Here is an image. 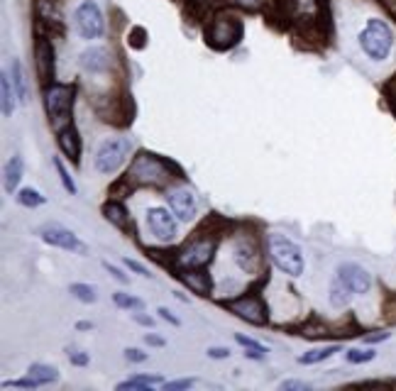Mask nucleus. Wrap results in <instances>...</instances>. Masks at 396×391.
<instances>
[{
  "instance_id": "f257e3e1",
  "label": "nucleus",
  "mask_w": 396,
  "mask_h": 391,
  "mask_svg": "<svg viewBox=\"0 0 396 391\" xmlns=\"http://www.w3.org/2000/svg\"><path fill=\"white\" fill-rule=\"evenodd\" d=\"M169 166L172 164L161 161L159 157L139 152L132 164H130L125 181L132 183V186H164V183L172 179L169 177Z\"/></svg>"
},
{
  "instance_id": "f03ea898",
  "label": "nucleus",
  "mask_w": 396,
  "mask_h": 391,
  "mask_svg": "<svg viewBox=\"0 0 396 391\" xmlns=\"http://www.w3.org/2000/svg\"><path fill=\"white\" fill-rule=\"evenodd\" d=\"M267 252L272 257V262L289 277H301L306 269L304 254H301V247L294 240H289L286 235H279V232H269L267 235Z\"/></svg>"
},
{
  "instance_id": "7ed1b4c3",
  "label": "nucleus",
  "mask_w": 396,
  "mask_h": 391,
  "mask_svg": "<svg viewBox=\"0 0 396 391\" xmlns=\"http://www.w3.org/2000/svg\"><path fill=\"white\" fill-rule=\"evenodd\" d=\"M242 32H245V27H242L240 17L228 10H220L215 12L208 30H206V42L223 52V49H232L235 44H240Z\"/></svg>"
},
{
  "instance_id": "20e7f679",
  "label": "nucleus",
  "mask_w": 396,
  "mask_h": 391,
  "mask_svg": "<svg viewBox=\"0 0 396 391\" xmlns=\"http://www.w3.org/2000/svg\"><path fill=\"white\" fill-rule=\"evenodd\" d=\"M359 47H362V52L372 61H384L391 54V49H394V32H391V27L384 20H379V17L367 20L364 30L359 32Z\"/></svg>"
},
{
  "instance_id": "39448f33",
  "label": "nucleus",
  "mask_w": 396,
  "mask_h": 391,
  "mask_svg": "<svg viewBox=\"0 0 396 391\" xmlns=\"http://www.w3.org/2000/svg\"><path fill=\"white\" fill-rule=\"evenodd\" d=\"M215 247L218 240L215 237H193L191 242L181 247V252L177 254V262L184 269H193V267H206V264L213 259Z\"/></svg>"
},
{
  "instance_id": "423d86ee",
  "label": "nucleus",
  "mask_w": 396,
  "mask_h": 391,
  "mask_svg": "<svg viewBox=\"0 0 396 391\" xmlns=\"http://www.w3.org/2000/svg\"><path fill=\"white\" fill-rule=\"evenodd\" d=\"M130 147L132 145H130L128 137H118V139H108V142H103L101 150H98V154H96V169L101 174L118 172L120 164L128 159Z\"/></svg>"
},
{
  "instance_id": "0eeeda50",
  "label": "nucleus",
  "mask_w": 396,
  "mask_h": 391,
  "mask_svg": "<svg viewBox=\"0 0 396 391\" xmlns=\"http://www.w3.org/2000/svg\"><path fill=\"white\" fill-rule=\"evenodd\" d=\"M44 106H47L52 123L66 120L71 115V108H74V88L64 86V83H52L44 91Z\"/></svg>"
},
{
  "instance_id": "6e6552de",
  "label": "nucleus",
  "mask_w": 396,
  "mask_h": 391,
  "mask_svg": "<svg viewBox=\"0 0 396 391\" xmlns=\"http://www.w3.org/2000/svg\"><path fill=\"white\" fill-rule=\"evenodd\" d=\"M76 30H79V34L83 39H96L103 34V30H106V22H103V12L101 8L93 3V0H86V3H81L79 8H76Z\"/></svg>"
},
{
  "instance_id": "1a4fd4ad",
  "label": "nucleus",
  "mask_w": 396,
  "mask_h": 391,
  "mask_svg": "<svg viewBox=\"0 0 396 391\" xmlns=\"http://www.w3.org/2000/svg\"><path fill=\"white\" fill-rule=\"evenodd\" d=\"M37 235L52 247H61V250H69V252H86V247L81 245L79 237L61 223H44V225L37 228Z\"/></svg>"
},
{
  "instance_id": "9d476101",
  "label": "nucleus",
  "mask_w": 396,
  "mask_h": 391,
  "mask_svg": "<svg viewBox=\"0 0 396 391\" xmlns=\"http://www.w3.org/2000/svg\"><path fill=\"white\" fill-rule=\"evenodd\" d=\"M228 308H230L232 313H237L242 321L255 323V325H264V323L269 321L267 305H264V301L259 299V296H242V299L237 301H230Z\"/></svg>"
},
{
  "instance_id": "9b49d317",
  "label": "nucleus",
  "mask_w": 396,
  "mask_h": 391,
  "mask_svg": "<svg viewBox=\"0 0 396 391\" xmlns=\"http://www.w3.org/2000/svg\"><path fill=\"white\" fill-rule=\"evenodd\" d=\"M166 201H169V208H172V213L177 215L179 220H184V223H188V220L196 218V196H193L191 188L181 186V188H172V191L166 193Z\"/></svg>"
},
{
  "instance_id": "f8f14e48",
  "label": "nucleus",
  "mask_w": 396,
  "mask_h": 391,
  "mask_svg": "<svg viewBox=\"0 0 396 391\" xmlns=\"http://www.w3.org/2000/svg\"><path fill=\"white\" fill-rule=\"evenodd\" d=\"M147 228L150 232L161 242H172L177 237V220L164 208H150L147 210Z\"/></svg>"
},
{
  "instance_id": "ddd939ff",
  "label": "nucleus",
  "mask_w": 396,
  "mask_h": 391,
  "mask_svg": "<svg viewBox=\"0 0 396 391\" xmlns=\"http://www.w3.org/2000/svg\"><path fill=\"white\" fill-rule=\"evenodd\" d=\"M337 277L343 279L345 284H348L355 294H367V291L372 289L370 272H367L364 267H359V264H355V262L340 264V267H337Z\"/></svg>"
},
{
  "instance_id": "4468645a",
  "label": "nucleus",
  "mask_w": 396,
  "mask_h": 391,
  "mask_svg": "<svg viewBox=\"0 0 396 391\" xmlns=\"http://www.w3.org/2000/svg\"><path fill=\"white\" fill-rule=\"evenodd\" d=\"M34 64H37L39 81H52L54 79V47L44 37H37L34 42Z\"/></svg>"
},
{
  "instance_id": "2eb2a0df",
  "label": "nucleus",
  "mask_w": 396,
  "mask_h": 391,
  "mask_svg": "<svg viewBox=\"0 0 396 391\" xmlns=\"http://www.w3.org/2000/svg\"><path fill=\"white\" fill-rule=\"evenodd\" d=\"M81 66L91 74H103V71L110 69V54H108L106 47H91L79 57Z\"/></svg>"
},
{
  "instance_id": "dca6fc26",
  "label": "nucleus",
  "mask_w": 396,
  "mask_h": 391,
  "mask_svg": "<svg viewBox=\"0 0 396 391\" xmlns=\"http://www.w3.org/2000/svg\"><path fill=\"white\" fill-rule=\"evenodd\" d=\"M179 279H181L193 294H198V296L210 294V277H208V272H204V267L184 269V272L179 274Z\"/></svg>"
},
{
  "instance_id": "f3484780",
  "label": "nucleus",
  "mask_w": 396,
  "mask_h": 391,
  "mask_svg": "<svg viewBox=\"0 0 396 391\" xmlns=\"http://www.w3.org/2000/svg\"><path fill=\"white\" fill-rule=\"evenodd\" d=\"M59 147L71 161L81 159V137H79V130H76L74 125H66V128L59 130Z\"/></svg>"
},
{
  "instance_id": "a211bd4d",
  "label": "nucleus",
  "mask_w": 396,
  "mask_h": 391,
  "mask_svg": "<svg viewBox=\"0 0 396 391\" xmlns=\"http://www.w3.org/2000/svg\"><path fill=\"white\" fill-rule=\"evenodd\" d=\"M235 262L240 264L242 272L252 274V272H257L262 257H259V252L252 245H247V242H240V245L235 247Z\"/></svg>"
},
{
  "instance_id": "6ab92c4d",
  "label": "nucleus",
  "mask_w": 396,
  "mask_h": 391,
  "mask_svg": "<svg viewBox=\"0 0 396 391\" xmlns=\"http://www.w3.org/2000/svg\"><path fill=\"white\" fill-rule=\"evenodd\" d=\"M103 215L110 220L112 225L120 228V230H125V232H130V228H132L128 210H125V205L118 203V201H108V203L103 205Z\"/></svg>"
},
{
  "instance_id": "aec40b11",
  "label": "nucleus",
  "mask_w": 396,
  "mask_h": 391,
  "mask_svg": "<svg viewBox=\"0 0 396 391\" xmlns=\"http://www.w3.org/2000/svg\"><path fill=\"white\" fill-rule=\"evenodd\" d=\"M355 291L350 289L348 284H345L343 279L335 277L333 279V284H330V305H335V308H345V305H350V299H353Z\"/></svg>"
},
{
  "instance_id": "412c9836",
  "label": "nucleus",
  "mask_w": 396,
  "mask_h": 391,
  "mask_svg": "<svg viewBox=\"0 0 396 391\" xmlns=\"http://www.w3.org/2000/svg\"><path fill=\"white\" fill-rule=\"evenodd\" d=\"M10 76H12V88H15L17 98L20 103L25 106L30 101V86H27V76H25V69L17 59H12V66H10Z\"/></svg>"
},
{
  "instance_id": "4be33fe9",
  "label": "nucleus",
  "mask_w": 396,
  "mask_h": 391,
  "mask_svg": "<svg viewBox=\"0 0 396 391\" xmlns=\"http://www.w3.org/2000/svg\"><path fill=\"white\" fill-rule=\"evenodd\" d=\"M20 179H22V159L20 157H12L6 166V191L8 193L15 191L17 183H20Z\"/></svg>"
},
{
  "instance_id": "5701e85b",
  "label": "nucleus",
  "mask_w": 396,
  "mask_h": 391,
  "mask_svg": "<svg viewBox=\"0 0 396 391\" xmlns=\"http://www.w3.org/2000/svg\"><path fill=\"white\" fill-rule=\"evenodd\" d=\"M27 374L32 377V379L37 381L39 386H42V384H52V381L59 379V372L54 370V367H49V365H32L30 370H27Z\"/></svg>"
},
{
  "instance_id": "b1692460",
  "label": "nucleus",
  "mask_w": 396,
  "mask_h": 391,
  "mask_svg": "<svg viewBox=\"0 0 396 391\" xmlns=\"http://www.w3.org/2000/svg\"><path fill=\"white\" fill-rule=\"evenodd\" d=\"M337 350H340V348H337V345H328V348L310 350V352L301 354V357H299V362H301V365H316V362H323V359L333 357V354H335Z\"/></svg>"
},
{
  "instance_id": "393cba45",
  "label": "nucleus",
  "mask_w": 396,
  "mask_h": 391,
  "mask_svg": "<svg viewBox=\"0 0 396 391\" xmlns=\"http://www.w3.org/2000/svg\"><path fill=\"white\" fill-rule=\"evenodd\" d=\"M159 377H150V374H137V377H130L128 381H120L118 384V391H125V389H147L152 384H159Z\"/></svg>"
},
{
  "instance_id": "a878e982",
  "label": "nucleus",
  "mask_w": 396,
  "mask_h": 391,
  "mask_svg": "<svg viewBox=\"0 0 396 391\" xmlns=\"http://www.w3.org/2000/svg\"><path fill=\"white\" fill-rule=\"evenodd\" d=\"M17 203L25 205V208H37V205L44 203V196L39 191H34V188H22L17 193Z\"/></svg>"
},
{
  "instance_id": "bb28decb",
  "label": "nucleus",
  "mask_w": 396,
  "mask_h": 391,
  "mask_svg": "<svg viewBox=\"0 0 396 391\" xmlns=\"http://www.w3.org/2000/svg\"><path fill=\"white\" fill-rule=\"evenodd\" d=\"M235 340L237 343L242 345V348L247 350V357H252V359H262L264 357V352H267V350L262 348V345L257 343V340H252V338H245V335H235Z\"/></svg>"
},
{
  "instance_id": "cd10ccee",
  "label": "nucleus",
  "mask_w": 396,
  "mask_h": 391,
  "mask_svg": "<svg viewBox=\"0 0 396 391\" xmlns=\"http://www.w3.org/2000/svg\"><path fill=\"white\" fill-rule=\"evenodd\" d=\"M0 88H3V115L10 118L12 115V88H10V76L3 74L0 79Z\"/></svg>"
},
{
  "instance_id": "c85d7f7f",
  "label": "nucleus",
  "mask_w": 396,
  "mask_h": 391,
  "mask_svg": "<svg viewBox=\"0 0 396 391\" xmlns=\"http://www.w3.org/2000/svg\"><path fill=\"white\" fill-rule=\"evenodd\" d=\"M71 296L79 301H83V303H93L96 301V289L88 284H71Z\"/></svg>"
},
{
  "instance_id": "c756f323",
  "label": "nucleus",
  "mask_w": 396,
  "mask_h": 391,
  "mask_svg": "<svg viewBox=\"0 0 396 391\" xmlns=\"http://www.w3.org/2000/svg\"><path fill=\"white\" fill-rule=\"evenodd\" d=\"M345 357H348V362H353V365H362V362L375 359V352H372V350H350Z\"/></svg>"
},
{
  "instance_id": "7c9ffc66",
  "label": "nucleus",
  "mask_w": 396,
  "mask_h": 391,
  "mask_svg": "<svg viewBox=\"0 0 396 391\" xmlns=\"http://www.w3.org/2000/svg\"><path fill=\"white\" fill-rule=\"evenodd\" d=\"M54 166H57V172H59V179H61V183H64V188L71 193V196H74V193H76V183H74V179L69 177V172L64 169V164H61L59 159H54Z\"/></svg>"
},
{
  "instance_id": "2f4dec72",
  "label": "nucleus",
  "mask_w": 396,
  "mask_h": 391,
  "mask_svg": "<svg viewBox=\"0 0 396 391\" xmlns=\"http://www.w3.org/2000/svg\"><path fill=\"white\" fill-rule=\"evenodd\" d=\"M112 299H115V305H120V308H142V301L135 299V296L115 294V296H112Z\"/></svg>"
},
{
  "instance_id": "473e14b6",
  "label": "nucleus",
  "mask_w": 396,
  "mask_h": 391,
  "mask_svg": "<svg viewBox=\"0 0 396 391\" xmlns=\"http://www.w3.org/2000/svg\"><path fill=\"white\" fill-rule=\"evenodd\" d=\"M145 37H147L145 30H142V27H135L132 32H130L128 44H130L132 49H145Z\"/></svg>"
},
{
  "instance_id": "72a5a7b5",
  "label": "nucleus",
  "mask_w": 396,
  "mask_h": 391,
  "mask_svg": "<svg viewBox=\"0 0 396 391\" xmlns=\"http://www.w3.org/2000/svg\"><path fill=\"white\" fill-rule=\"evenodd\" d=\"M279 389H281V391H308V384H304V381H296V379H289V381H281V384H279Z\"/></svg>"
},
{
  "instance_id": "f704fd0d",
  "label": "nucleus",
  "mask_w": 396,
  "mask_h": 391,
  "mask_svg": "<svg viewBox=\"0 0 396 391\" xmlns=\"http://www.w3.org/2000/svg\"><path fill=\"white\" fill-rule=\"evenodd\" d=\"M3 386H15V389H37V381L30 377V379H17V381H6Z\"/></svg>"
},
{
  "instance_id": "c9c22d12",
  "label": "nucleus",
  "mask_w": 396,
  "mask_h": 391,
  "mask_svg": "<svg viewBox=\"0 0 396 391\" xmlns=\"http://www.w3.org/2000/svg\"><path fill=\"white\" fill-rule=\"evenodd\" d=\"M125 267H128V269H132L135 274H139V277H145V279H150V277H152V274L147 272V269L142 267V264H139V262H135V259H130V257H125Z\"/></svg>"
},
{
  "instance_id": "e433bc0d",
  "label": "nucleus",
  "mask_w": 396,
  "mask_h": 391,
  "mask_svg": "<svg viewBox=\"0 0 396 391\" xmlns=\"http://www.w3.org/2000/svg\"><path fill=\"white\" fill-rule=\"evenodd\" d=\"M188 386H193V379L169 381V384H164V389H166V391H179V389H188Z\"/></svg>"
},
{
  "instance_id": "4c0bfd02",
  "label": "nucleus",
  "mask_w": 396,
  "mask_h": 391,
  "mask_svg": "<svg viewBox=\"0 0 396 391\" xmlns=\"http://www.w3.org/2000/svg\"><path fill=\"white\" fill-rule=\"evenodd\" d=\"M103 267H106V269H108V272H110V274H112V277L118 279L120 284H128V281H130V279H128V277H125V274H123V272H120V269H118V267H112V264H110V262H103Z\"/></svg>"
},
{
  "instance_id": "58836bf2",
  "label": "nucleus",
  "mask_w": 396,
  "mask_h": 391,
  "mask_svg": "<svg viewBox=\"0 0 396 391\" xmlns=\"http://www.w3.org/2000/svg\"><path fill=\"white\" fill-rule=\"evenodd\" d=\"M208 357L225 359V357H230V350H228V348H208Z\"/></svg>"
},
{
  "instance_id": "ea45409f",
  "label": "nucleus",
  "mask_w": 396,
  "mask_h": 391,
  "mask_svg": "<svg viewBox=\"0 0 396 391\" xmlns=\"http://www.w3.org/2000/svg\"><path fill=\"white\" fill-rule=\"evenodd\" d=\"M389 338V332L384 330H377V332H370V335H364V343H382V340Z\"/></svg>"
},
{
  "instance_id": "a19ab883",
  "label": "nucleus",
  "mask_w": 396,
  "mask_h": 391,
  "mask_svg": "<svg viewBox=\"0 0 396 391\" xmlns=\"http://www.w3.org/2000/svg\"><path fill=\"white\" fill-rule=\"evenodd\" d=\"M125 357L130 359V362H145L147 359V354L145 352H139V350H125Z\"/></svg>"
},
{
  "instance_id": "79ce46f5",
  "label": "nucleus",
  "mask_w": 396,
  "mask_h": 391,
  "mask_svg": "<svg viewBox=\"0 0 396 391\" xmlns=\"http://www.w3.org/2000/svg\"><path fill=\"white\" fill-rule=\"evenodd\" d=\"M159 316L164 318V321H169V323H172V325H181V321H179V318L174 316V313L169 311V308H159Z\"/></svg>"
},
{
  "instance_id": "37998d69",
  "label": "nucleus",
  "mask_w": 396,
  "mask_h": 391,
  "mask_svg": "<svg viewBox=\"0 0 396 391\" xmlns=\"http://www.w3.org/2000/svg\"><path fill=\"white\" fill-rule=\"evenodd\" d=\"M264 0H237V6L247 8V10H257V8H262Z\"/></svg>"
},
{
  "instance_id": "c03bdc74",
  "label": "nucleus",
  "mask_w": 396,
  "mask_h": 391,
  "mask_svg": "<svg viewBox=\"0 0 396 391\" xmlns=\"http://www.w3.org/2000/svg\"><path fill=\"white\" fill-rule=\"evenodd\" d=\"M132 318H135V321L139 323V325H145V328H152V325H155V321H152L150 316H142V313H135Z\"/></svg>"
},
{
  "instance_id": "a18cd8bd",
  "label": "nucleus",
  "mask_w": 396,
  "mask_h": 391,
  "mask_svg": "<svg viewBox=\"0 0 396 391\" xmlns=\"http://www.w3.org/2000/svg\"><path fill=\"white\" fill-rule=\"evenodd\" d=\"M69 357H71V362H74V365H86V362H88L86 354H79V352H69Z\"/></svg>"
},
{
  "instance_id": "49530a36",
  "label": "nucleus",
  "mask_w": 396,
  "mask_h": 391,
  "mask_svg": "<svg viewBox=\"0 0 396 391\" xmlns=\"http://www.w3.org/2000/svg\"><path fill=\"white\" fill-rule=\"evenodd\" d=\"M147 345H157V348H161V345H164V340L161 338H157V335H147Z\"/></svg>"
},
{
  "instance_id": "de8ad7c7",
  "label": "nucleus",
  "mask_w": 396,
  "mask_h": 391,
  "mask_svg": "<svg viewBox=\"0 0 396 391\" xmlns=\"http://www.w3.org/2000/svg\"><path fill=\"white\" fill-rule=\"evenodd\" d=\"M88 328H91V323H86V321L79 323V330H88Z\"/></svg>"
},
{
  "instance_id": "09e8293b",
  "label": "nucleus",
  "mask_w": 396,
  "mask_h": 391,
  "mask_svg": "<svg viewBox=\"0 0 396 391\" xmlns=\"http://www.w3.org/2000/svg\"><path fill=\"white\" fill-rule=\"evenodd\" d=\"M193 3H201V6H204V3H210V0H193Z\"/></svg>"
}]
</instances>
